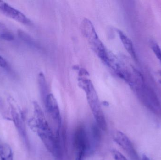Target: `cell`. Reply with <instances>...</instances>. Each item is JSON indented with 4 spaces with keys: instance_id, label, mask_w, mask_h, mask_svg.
Returning a JSON list of instances; mask_svg holds the SVG:
<instances>
[{
    "instance_id": "cell-1",
    "label": "cell",
    "mask_w": 161,
    "mask_h": 160,
    "mask_svg": "<svg viewBox=\"0 0 161 160\" xmlns=\"http://www.w3.org/2000/svg\"><path fill=\"white\" fill-rule=\"evenodd\" d=\"M34 116L29 121V126L37 133L48 151L56 158L61 156L58 138L55 136L44 113L37 102H34Z\"/></svg>"
},
{
    "instance_id": "cell-2",
    "label": "cell",
    "mask_w": 161,
    "mask_h": 160,
    "mask_svg": "<svg viewBox=\"0 0 161 160\" xmlns=\"http://www.w3.org/2000/svg\"><path fill=\"white\" fill-rule=\"evenodd\" d=\"M80 28L83 36L88 40L92 49L105 64L111 67L114 55L109 53L99 39L92 22L88 19H84L81 22Z\"/></svg>"
},
{
    "instance_id": "cell-3",
    "label": "cell",
    "mask_w": 161,
    "mask_h": 160,
    "mask_svg": "<svg viewBox=\"0 0 161 160\" xmlns=\"http://www.w3.org/2000/svg\"><path fill=\"white\" fill-rule=\"evenodd\" d=\"M79 84L86 93L88 104L97 126L102 130L106 131L107 128L106 117L92 83L89 79L81 78L79 79Z\"/></svg>"
},
{
    "instance_id": "cell-4",
    "label": "cell",
    "mask_w": 161,
    "mask_h": 160,
    "mask_svg": "<svg viewBox=\"0 0 161 160\" xmlns=\"http://www.w3.org/2000/svg\"><path fill=\"white\" fill-rule=\"evenodd\" d=\"M142 103L150 111L161 117V103L156 93L146 84L135 91Z\"/></svg>"
},
{
    "instance_id": "cell-5",
    "label": "cell",
    "mask_w": 161,
    "mask_h": 160,
    "mask_svg": "<svg viewBox=\"0 0 161 160\" xmlns=\"http://www.w3.org/2000/svg\"><path fill=\"white\" fill-rule=\"evenodd\" d=\"M113 139L131 158L134 160H139L138 153L133 144L125 134L120 131H116L113 134Z\"/></svg>"
},
{
    "instance_id": "cell-6",
    "label": "cell",
    "mask_w": 161,
    "mask_h": 160,
    "mask_svg": "<svg viewBox=\"0 0 161 160\" xmlns=\"http://www.w3.org/2000/svg\"><path fill=\"white\" fill-rule=\"evenodd\" d=\"M74 145L77 152V157L84 158L89 147V139L85 129L78 127L74 135Z\"/></svg>"
},
{
    "instance_id": "cell-7",
    "label": "cell",
    "mask_w": 161,
    "mask_h": 160,
    "mask_svg": "<svg viewBox=\"0 0 161 160\" xmlns=\"http://www.w3.org/2000/svg\"><path fill=\"white\" fill-rule=\"evenodd\" d=\"M45 104L48 114L59 129L62 123V117L57 101L53 94L47 95L45 98Z\"/></svg>"
},
{
    "instance_id": "cell-8",
    "label": "cell",
    "mask_w": 161,
    "mask_h": 160,
    "mask_svg": "<svg viewBox=\"0 0 161 160\" xmlns=\"http://www.w3.org/2000/svg\"><path fill=\"white\" fill-rule=\"evenodd\" d=\"M0 10L6 16L21 23L27 24L31 23L23 13L3 1H0Z\"/></svg>"
},
{
    "instance_id": "cell-9",
    "label": "cell",
    "mask_w": 161,
    "mask_h": 160,
    "mask_svg": "<svg viewBox=\"0 0 161 160\" xmlns=\"http://www.w3.org/2000/svg\"><path fill=\"white\" fill-rule=\"evenodd\" d=\"M11 114L14 125L17 128L20 135L22 137L25 143L28 144V138H27L26 129L24 124L23 114L22 112L20 114L19 113L16 111V109H14V107H11Z\"/></svg>"
},
{
    "instance_id": "cell-10",
    "label": "cell",
    "mask_w": 161,
    "mask_h": 160,
    "mask_svg": "<svg viewBox=\"0 0 161 160\" xmlns=\"http://www.w3.org/2000/svg\"><path fill=\"white\" fill-rule=\"evenodd\" d=\"M117 32H118V34H119L122 43L127 51L128 52L130 55L132 57L133 59L137 60V54H136V51H135L132 41L123 31H121V30H118Z\"/></svg>"
},
{
    "instance_id": "cell-11",
    "label": "cell",
    "mask_w": 161,
    "mask_h": 160,
    "mask_svg": "<svg viewBox=\"0 0 161 160\" xmlns=\"http://www.w3.org/2000/svg\"><path fill=\"white\" fill-rule=\"evenodd\" d=\"M0 159L1 160H13L12 149L7 144L0 145Z\"/></svg>"
},
{
    "instance_id": "cell-12",
    "label": "cell",
    "mask_w": 161,
    "mask_h": 160,
    "mask_svg": "<svg viewBox=\"0 0 161 160\" xmlns=\"http://www.w3.org/2000/svg\"><path fill=\"white\" fill-rule=\"evenodd\" d=\"M149 46L156 57L161 63V49L158 43L154 40H150L149 41Z\"/></svg>"
},
{
    "instance_id": "cell-13",
    "label": "cell",
    "mask_w": 161,
    "mask_h": 160,
    "mask_svg": "<svg viewBox=\"0 0 161 160\" xmlns=\"http://www.w3.org/2000/svg\"><path fill=\"white\" fill-rule=\"evenodd\" d=\"M0 38L7 41H11L14 40V36L12 33L6 29L0 31Z\"/></svg>"
},
{
    "instance_id": "cell-14",
    "label": "cell",
    "mask_w": 161,
    "mask_h": 160,
    "mask_svg": "<svg viewBox=\"0 0 161 160\" xmlns=\"http://www.w3.org/2000/svg\"><path fill=\"white\" fill-rule=\"evenodd\" d=\"M111 155L114 160H128L121 152L115 149L112 150Z\"/></svg>"
},
{
    "instance_id": "cell-15",
    "label": "cell",
    "mask_w": 161,
    "mask_h": 160,
    "mask_svg": "<svg viewBox=\"0 0 161 160\" xmlns=\"http://www.w3.org/2000/svg\"><path fill=\"white\" fill-rule=\"evenodd\" d=\"M0 67L6 69L8 67V63L4 58L0 55Z\"/></svg>"
},
{
    "instance_id": "cell-16",
    "label": "cell",
    "mask_w": 161,
    "mask_h": 160,
    "mask_svg": "<svg viewBox=\"0 0 161 160\" xmlns=\"http://www.w3.org/2000/svg\"><path fill=\"white\" fill-rule=\"evenodd\" d=\"M142 160H151L146 155H142Z\"/></svg>"
},
{
    "instance_id": "cell-17",
    "label": "cell",
    "mask_w": 161,
    "mask_h": 160,
    "mask_svg": "<svg viewBox=\"0 0 161 160\" xmlns=\"http://www.w3.org/2000/svg\"><path fill=\"white\" fill-rule=\"evenodd\" d=\"M158 77L159 81L161 84V70L158 72Z\"/></svg>"
},
{
    "instance_id": "cell-18",
    "label": "cell",
    "mask_w": 161,
    "mask_h": 160,
    "mask_svg": "<svg viewBox=\"0 0 161 160\" xmlns=\"http://www.w3.org/2000/svg\"><path fill=\"white\" fill-rule=\"evenodd\" d=\"M84 158L80 157H77V158L76 160H83Z\"/></svg>"
}]
</instances>
